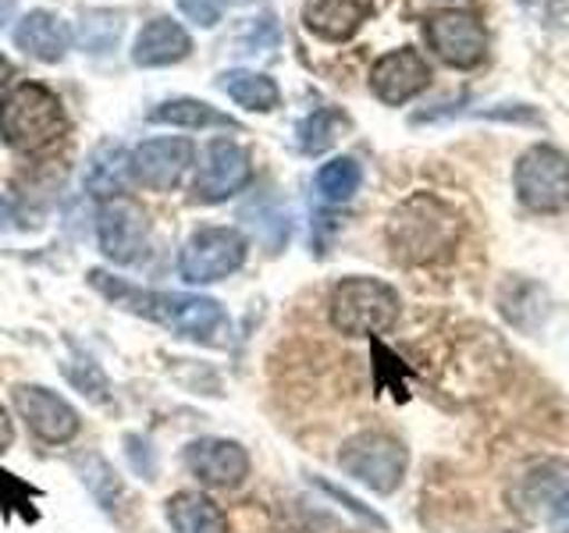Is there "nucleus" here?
<instances>
[{
  "label": "nucleus",
  "instance_id": "f257e3e1",
  "mask_svg": "<svg viewBox=\"0 0 569 533\" xmlns=\"http://www.w3.org/2000/svg\"><path fill=\"white\" fill-rule=\"evenodd\" d=\"M89 281H93L111 302H118L121 310L147 316L153 324L168 328L171 334L186 338V342L210 345V349L228 345L231 320L218 299L186 295V292H147V289H136V284L114 278V274H107V271H93Z\"/></svg>",
  "mask_w": 569,
  "mask_h": 533
},
{
  "label": "nucleus",
  "instance_id": "f03ea898",
  "mask_svg": "<svg viewBox=\"0 0 569 533\" xmlns=\"http://www.w3.org/2000/svg\"><path fill=\"white\" fill-rule=\"evenodd\" d=\"M385 235L399 263L423 266L452 257V249L462 239V221L435 192H413L391 210Z\"/></svg>",
  "mask_w": 569,
  "mask_h": 533
},
{
  "label": "nucleus",
  "instance_id": "7ed1b4c3",
  "mask_svg": "<svg viewBox=\"0 0 569 533\" xmlns=\"http://www.w3.org/2000/svg\"><path fill=\"white\" fill-rule=\"evenodd\" d=\"M0 132L18 153H43L64 139L68 114L47 86L18 82L0 107Z\"/></svg>",
  "mask_w": 569,
  "mask_h": 533
},
{
  "label": "nucleus",
  "instance_id": "20e7f679",
  "mask_svg": "<svg viewBox=\"0 0 569 533\" xmlns=\"http://www.w3.org/2000/svg\"><path fill=\"white\" fill-rule=\"evenodd\" d=\"M402 302L388 281L378 278H342L331 289L328 316L338 334L378 338L399 324Z\"/></svg>",
  "mask_w": 569,
  "mask_h": 533
},
{
  "label": "nucleus",
  "instance_id": "39448f33",
  "mask_svg": "<svg viewBox=\"0 0 569 533\" xmlns=\"http://www.w3.org/2000/svg\"><path fill=\"white\" fill-rule=\"evenodd\" d=\"M338 466L352 480H360L363 487H370L373 494H396L406 480L409 452L399 438H391L385 431H363L342 444Z\"/></svg>",
  "mask_w": 569,
  "mask_h": 533
},
{
  "label": "nucleus",
  "instance_id": "423d86ee",
  "mask_svg": "<svg viewBox=\"0 0 569 533\" xmlns=\"http://www.w3.org/2000/svg\"><path fill=\"white\" fill-rule=\"evenodd\" d=\"M246 235L239 228H224V224H210V228H196L186 239L182 253H178V274L186 284H213L224 281L246 263Z\"/></svg>",
  "mask_w": 569,
  "mask_h": 533
},
{
  "label": "nucleus",
  "instance_id": "0eeeda50",
  "mask_svg": "<svg viewBox=\"0 0 569 533\" xmlns=\"http://www.w3.org/2000/svg\"><path fill=\"white\" fill-rule=\"evenodd\" d=\"M512 185L520 203L533 213L569 210V157L556 147H530L516 160Z\"/></svg>",
  "mask_w": 569,
  "mask_h": 533
},
{
  "label": "nucleus",
  "instance_id": "6e6552de",
  "mask_svg": "<svg viewBox=\"0 0 569 533\" xmlns=\"http://www.w3.org/2000/svg\"><path fill=\"white\" fill-rule=\"evenodd\" d=\"M97 245H100V253L118 266L139 263L147 257V245H150L147 210L136 200H129V195L103 200L97 210Z\"/></svg>",
  "mask_w": 569,
  "mask_h": 533
},
{
  "label": "nucleus",
  "instance_id": "1a4fd4ad",
  "mask_svg": "<svg viewBox=\"0 0 569 533\" xmlns=\"http://www.w3.org/2000/svg\"><path fill=\"white\" fill-rule=\"evenodd\" d=\"M427 47L449 68H477L488 58V29L473 11H435L423 22Z\"/></svg>",
  "mask_w": 569,
  "mask_h": 533
},
{
  "label": "nucleus",
  "instance_id": "9d476101",
  "mask_svg": "<svg viewBox=\"0 0 569 533\" xmlns=\"http://www.w3.org/2000/svg\"><path fill=\"white\" fill-rule=\"evenodd\" d=\"M11 402L18 420H26L32 438H40L43 444H68L82 426L79 409L43 384H18L11 391Z\"/></svg>",
  "mask_w": 569,
  "mask_h": 533
},
{
  "label": "nucleus",
  "instance_id": "9b49d317",
  "mask_svg": "<svg viewBox=\"0 0 569 533\" xmlns=\"http://www.w3.org/2000/svg\"><path fill=\"white\" fill-rule=\"evenodd\" d=\"M253 178L249 153L236 139H213L207 142L200 174H196V200L200 203H224L236 192H242Z\"/></svg>",
  "mask_w": 569,
  "mask_h": 533
},
{
  "label": "nucleus",
  "instance_id": "f8f14e48",
  "mask_svg": "<svg viewBox=\"0 0 569 533\" xmlns=\"http://www.w3.org/2000/svg\"><path fill=\"white\" fill-rule=\"evenodd\" d=\"M192 142L186 135L147 139L132 150V174L153 192H171L192 164Z\"/></svg>",
  "mask_w": 569,
  "mask_h": 533
},
{
  "label": "nucleus",
  "instance_id": "ddd939ff",
  "mask_svg": "<svg viewBox=\"0 0 569 533\" xmlns=\"http://www.w3.org/2000/svg\"><path fill=\"white\" fill-rule=\"evenodd\" d=\"M186 466L207 487H239L249 476V455L231 438H196L186 449Z\"/></svg>",
  "mask_w": 569,
  "mask_h": 533
},
{
  "label": "nucleus",
  "instance_id": "4468645a",
  "mask_svg": "<svg viewBox=\"0 0 569 533\" xmlns=\"http://www.w3.org/2000/svg\"><path fill=\"white\" fill-rule=\"evenodd\" d=\"M427 82H431V68H427V61L413 47L391 50L385 58L373 61V68H370L373 97L388 107H402L406 100H413L417 93H423Z\"/></svg>",
  "mask_w": 569,
  "mask_h": 533
},
{
  "label": "nucleus",
  "instance_id": "2eb2a0df",
  "mask_svg": "<svg viewBox=\"0 0 569 533\" xmlns=\"http://www.w3.org/2000/svg\"><path fill=\"white\" fill-rule=\"evenodd\" d=\"M373 14V0H307L302 26L325 43H346Z\"/></svg>",
  "mask_w": 569,
  "mask_h": 533
},
{
  "label": "nucleus",
  "instance_id": "dca6fc26",
  "mask_svg": "<svg viewBox=\"0 0 569 533\" xmlns=\"http://www.w3.org/2000/svg\"><path fill=\"white\" fill-rule=\"evenodd\" d=\"M71 40H76V36H71V26L58 11H47V8L29 11L22 22L14 26V47L36 61H47V64L61 61L71 50Z\"/></svg>",
  "mask_w": 569,
  "mask_h": 533
},
{
  "label": "nucleus",
  "instance_id": "f3484780",
  "mask_svg": "<svg viewBox=\"0 0 569 533\" xmlns=\"http://www.w3.org/2000/svg\"><path fill=\"white\" fill-rule=\"evenodd\" d=\"M189 53H192L189 32L178 26L174 18H153V22H147L136 36L132 61L139 68H168V64L186 61Z\"/></svg>",
  "mask_w": 569,
  "mask_h": 533
},
{
  "label": "nucleus",
  "instance_id": "a211bd4d",
  "mask_svg": "<svg viewBox=\"0 0 569 533\" xmlns=\"http://www.w3.org/2000/svg\"><path fill=\"white\" fill-rule=\"evenodd\" d=\"M168 523L174 533H231L224 509L203 491H178L168 497Z\"/></svg>",
  "mask_w": 569,
  "mask_h": 533
},
{
  "label": "nucleus",
  "instance_id": "6ab92c4d",
  "mask_svg": "<svg viewBox=\"0 0 569 533\" xmlns=\"http://www.w3.org/2000/svg\"><path fill=\"white\" fill-rule=\"evenodd\" d=\"M132 182V153L118 147V142H103V147L89 157L86 168V189L97 195V200H114L124 195Z\"/></svg>",
  "mask_w": 569,
  "mask_h": 533
},
{
  "label": "nucleus",
  "instance_id": "aec40b11",
  "mask_svg": "<svg viewBox=\"0 0 569 533\" xmlns=\"http://www.w3.org/2000/svg\"><path fill=\"white\" fill-rule=\"evenodd\" d=\"M147 121L153 124H174V129H236V118L221 114L218 107L203 100L178 97V100H160L147 111Z\"/></svg>",
  "mask_w": 569,
  "mask_h": 533
},
{
  "label": "nucleus",
  "instance_id": "412c9836",
  "mask_svg": "<svg viewBox=\"0 0 569 533\" xmlns=\"http://www.w3.org/2000/svg\"><path fill=\"white\" fill-rule=\"evenodd\" d=\"M221 89L239 107H246V111H253V114H267V111H274V107L281 103L278 82L271 76H260V71H246V68L224 71Z\"/></svg>",
  "mask_w": 569,
  "mask_h": 533
},
{
  "label": "nucleus",
  "instance_id": "4be33fe9",
  "mask_svg": "<svg viewBox=\"0 0 569 533\" xmlns=\"http://www.w3.org/2000/svg\"><path fill=\"white\" fill-rule=\"evenodd\" d=\"M363 182V168L356 157H335L328 164H320L313 185H317V195L325 203H349L356 189Z\"/></svg>",
  "mask_w": 569,
  "mask_h": 533
},
{
  "label": "nucleus",
  "instance_id": "5701e85b",
  "mask_svg": "<svg viewBox=\"0 0 569 533\" xmlns=\"http://www.w3.org/2000/svg\"><path fill=\"white\" fill-rule=\"evenodd\" d=\"M346 114L338 111V107H320L313 111L307 121L299 124V150L310 153V157H320L325 150H331L338 139L346 132Z\"/></svg>",
  "mask_w": 569,
  "mask_h": 533
},
{
  "label": "nucleus",
  "instance_id": "b1692460",
  "mask_svg": "<svg viewBox=\"0 0 569 533\" xmlns=\"http://www.w3.org/2000/svg\"><path fill=\"white\" fill-rule=\"evenodd\" d=\"M61 370L68 373V381L76 384L86 399H97V402H107V399H111V381H107V373H103L97 363L76 360V363H64Z\"/></svg>",
  "mask_w": 569,
  "mask_h": 533
},
{
  "label": "nucleus",
  "instance_id": "393cba45",
  "mask_svg": "<svg viewBox=\"0 0 569 533\" xmlns=\"http://www.w3.org/2000/svg\"><path fill=\"white\" fill-rule=\"evenodd\" d=\"M178 11H182L189 22H196L200 29H213L221 22L224 8L231 4V0H174Z\"/></svg>",
  "mask_w": 569,
  "mask_h": 533
},
{
  "label": "nucleus",
  "instance_id": "a878e982",
  "mask_svg": "<svg viewBox=\"0 0 569 533\" xmlns=\"http://www.w3.org/2000/svg\"><path fill=\"white\" fill-rule=\"evenodd\" d=\"M11 441H14V423L8 416V409L0 405V455H4L11 449Z\"/></svg>",
  "mask_w": 569,
  "mask_h": 533
},
{
  "label": "nucleus",
  "instance_id": "bb28decb",
  "mask_svg": "<svg viewBox=\"0 0 569 533\" xmlns=\"http://www.w3.org/2000/svg\"><path fill=\"white\" fill-rule=\"evenodd\" d=\"M11 11H14V0H0V26L8 22V18H11Z\"/></svg>",
  "mask_w": 569,
  "mask_h": 533
},
{
  "label": "nucleus",
  "instance_id": "cd10ccee",
  "mask_svg": "<svg viewBox=\"0 0 569 533\" xmlns=\"http://www.w3.org/2000/svg\"><path fill=\"white\" fill-rule=\"evenodd\" d=\"M8 76H11V64H8V58H0V86L8 82Z\"/></svg>",
  "mask_w": 569,
  "mask_h": 533
},
{
  "label": "nucleus",
  "instance_id": "c85d7f7f",
  "mask_svg": "<svg viewBox=\"0 0 569 533\" xmlns=\"http://www.w3.org/2000/svg\"><path fill=\"white\" fill-rule=\"evenodd\" d=\"M0 221H4V203H0Z\"/></svg>",
  "mask_w": 569,
  "mask_h": 533
},
{
  "label": "nucleus",
  "instance_id": "c756f323",
  "mask_svg": "<svg viewBox=\"0 0 569 533\" xmlns=\"http://www.w3.org/2000/svg\"><path fill=\"white\" fill-rule=\"evenodd\" d=\"M231 4H242V0H231Z\"/></svg>",
  "mask_w": 569,
  "mask_h": 533
}]
</instances>
